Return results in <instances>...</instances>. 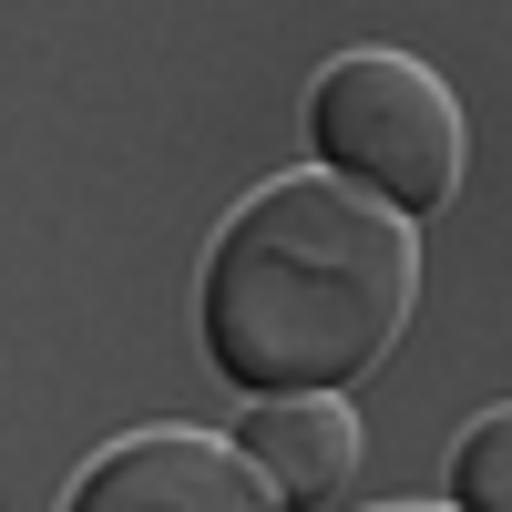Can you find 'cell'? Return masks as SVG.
I'll return each instance as SVG.
<instances>
[{
	"label": "cell",
	"instance_id": "1",
	"mask_svg": "<svg viewBox=\"0 0 512 512\" xmlns=\"http://www.w3.org/2000/svg\"><path fill=\"white\" fill-rule=\"evenodd\" d=\"M420 216L349 175H267L205 246V359L246 400L349 390L410 338Z\"/></svg>",
	"mask_w": 512,
	"mask_h": 512
},
{
	"label": "cell",
	"instance_id": "2",
	"mask_svg": "<svg viewBox=\"0 0 512 512\" xmlns=\"http://www.w3.org/2000/svg\"><path fill=\"white\" fill-rule=\"evenodd\" d=\"M308 134L328 175L369 185L400 216H441L472 164V123H461L451 82L410 52H338L308 82Z\"/></svg>",
	"mask_w": 512,
	"mask_h": 512
},
{
	"label": "cell",
	"instance_id": "3",
	"mask_svg": "<svg viewBox=\"0 0 512 512\" xmlns=\"http://www.w3.org/2000/svg\"><path fill=\"white\" fill-rule=\"evenodd\" d=\"M62 512H287V502L236 441L195 431V420H154L82 461Z\"/></svg>",
	"mask_w": 512,
	"mask_h": 512
},
{
	"label": "cell",
	"instance_id": "4",
	"mask_svg": "<svg viewBox=\"0 0 512 512\" xmlns=\"http://www.w3.org/2000/svg\"><path fill=\"white\" fill-rule=\"evenodd\" d=\"M236 451L277 482L287 512H328L338 492H349V472H359V410L338 390H318V400H256Z\"/></svg>",
	"mask_w": 512,
	"mask_h": 512
},
{
	"label": "cell",
	"instance_id": "5",
	"mask_svg": "<svg viewBox=\"0 0 512 512\" xmlns=\"http://www.w3.org/2000/svg\"><path fill=\"white\" fill-rule=\"evenodd\" d=\"M451 512H512V400L461 431V451H451Z\"/></svg>",
	"mask_w": 512,
	"mask_h": 512
},
{
	"label": "cell",
	"instance_id": "6",
	"mask_svg": "<svg viewBox=\"0 0 512 512\" xmlns=\"http://www.w3.org/2000/svg\"><path fill=\"white\" fill-rule=\"evenodd\" d=\"M379 512H441V502H379Z\"/></svg>",
	"mask_w": 512,
	"mask_h": 512
}]
</instances>
